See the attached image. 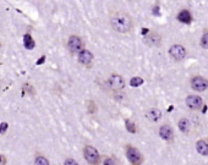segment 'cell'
Segmentation results:
<instances>
[{
    "label": "cell",
    "mask_w": 208,
    "mask_h": 165,
    "mask_svg": "<svg viewBox=\"0 0 208 165\" xmlns=\"http://www.w3.org/2000/svg\"><path fill=\"white\" fill-rule=\"evenodd\" d=\"M110 26L118 33H127L134 27L132 17L123 11H118L110 16Z\"/></svg>",
    "instance_id": "1"
},
{
    "label": "cell",
    "mask_w": 208,
    "mask_h": 165,
    "mask_svg": "<svg viewBox=\"0 0 208 165\" xmlns=\"http://www.w3.org/2000/svg\"><path fill=\"white\" fill-rule=\"evenodd\" d=\"M83 157L89 165H99L101 163V154L93 146H85L83 148Z\"/></svg>",
    "instance_id": "2"
},
{
    "label": "cell",
    "mask_w": 208,
    "mask_h": 165,
    "mask_svg": "<svg viewBox=\"0 0 208 165\" xmlns=\"http://www.w3.org/2000/svg\"><path fill=\"white\" fill-rule=\"evenodd\" d=\"M126 158L131 165H141L143 163V155L137 148L131 144L126 146Z\"/></svg>",
    "instance_id": "3"
},
{
    "label": "cell",
    "mask_w": 208,
    "mask_h": 165,
    "mask_svg": "<svg viewBox=\"0 0 208 165\" xmlns=\"http://www.w3.org/2000/svg\"><path fill=\"white\" fill-rule=\"evenodd\" d=\"M68 48H69V50L71 53H80V52H82L83 49H85V43H83V40H82V38L81 37H78V35H70L69 39H68Z\"/></svg>",
    "instance_id": "4"
},
{
    "label": "cell",
    "mask_w": 208,
    "mask_h": 165,
    "mask_svg": "<svg viewBox=\"0 0 208 165\" xmlns=\"http://www.w3.org/2000/svg\"><path fill=\"white\" fill-rule=\"evenodd\" d=\"M143 42L148 47H152V48H157V47H160L162 42H163V37L162 34L156 31H151L148 34L144 35L143 38Z\"/></svg>",
    "instance_id": "5"
},
{
    "label": "cell",
    "mask_w": 208,
    "mask_h": 165,
    "mask_svg": "<svg viewBox=\"0 0 208 165\" xmlns=\"http://www.w3.org/2000/svg\"><path fill=\"white\" fill-rule=\"evenodd\" d=\"M190 86L196 92H205L208 88V80L203 76H192L190 80Z\"/></svg>",
    "instance_id": "6"
},
{
    "label": "cell",
    "mask_w": 208,
    "mask_h": 165,
    "mask_svg": "<svg viewBox=\"0 0 208 165\" xmlns=\"http://www.w3.org/2000/svg\"><path fill=\"white\" fill-rule=\"evenodd\" d=\"M169 55L173 58L174 60L176 61H181L186 58L187 55V52H186V48L181 44H174L169 48Z\"/></svg>",
    "instance_id": "7"
},
{
    "label": "cell",
    "mask_w": 208,
    "mask_h": 165,
    "mask_svg": "<svg viewBox=\"0 0 208 165\" xmlns=\"http://www.w3.org/2000/svg\"><path fill=\"white\" fill-rule=\"evenodd\" d=\"M108 85H109V87H110L113 91L119 92V91H121V89L125 87V80H124V77H123L121 75L113 73V75L109 77V80H108Z\"/></svg>",
    "instance_id": "8"
},
{
    "label": "cell",
    "mask_w": 208,
    "mask_h": 165,
    "mask_svg": "<svg viewBox=\"0 0 208 165\" xmlns=\"http://www.w3.org/2000/svg\"><path fill=\"white\" fill-rule=\"evenodd\" d=\"M185 103H186V106L190 109V110H200L201 108H202V105H203V100L202 98L200 97V96H195V94H191V96H189L186 100H185Z\"/></svg>",
    "instance_id": "9"
},
{
    "label": "cell",
    "mask_w": 208,
    "mask_h": 165,
    "mask_svg": "<svg viewBox=\"0 0 208 165\" xmlns=\"http://www.w3.org/2000/svg\"><path fill=\"white\" fill-rule=\"evenodd\" d=\"M93 59H94L93 54H92L89 50H87V49H83L82 52H80V53H78V56H77L78 63L82 64V65L87 66V67H89V66L92 65Z\"/></svg>",
    "instance_id": "10"
},
{
    "label": "cell",
    "mask_w": 208,
    "mask_h": 165,
    "mask_svg": "<svg viewBox=\"0 0 208 165\" xmlns=\"http://www.w3.org/2000/svg\"><path fill=\"white\" fill-rule=\"evenodd\" d=\"M159 136L160 138H163L164 141L167 142H173L174 141V131H173V127L170 125H162L159 127Z\"/></svg>",
    "instance_id": "11"
},
{
    "label": "cell",
    "mask_w": 208,
    "mask_h": 165,
    "mask_svg": "<svg viewBox=\"0 0 208 165\" xmlns=\"http://www.w3.org/2000/svg\"><path fill=\"white\" fill-rule=\"evenodd\" d=\"M146 118L148 120L153 121V122H157V121H159L162 119V111L159 109H157V108H152V109L146 111Z\"/></svg>",
    "instance_id": "12"
},
{
    "label": "cell",
    "mask_w": 208,
    "mask_h": 165,
    "mask_svg": "<svg viewBox=\"0 0 208 165\" xmlns=\"http://www.w3.org/2000/svg\"><path fill=\"white\" fill-rule=\"evenodd\" d=\"M176 19H177V21H180L181 23H186V25H189V23L192 22V16H191V12H190L189 10H181V11L177 14Z\"/></svg>",
    "instance_id": "13"
},
{
    "label": "cell",
    "mask_w": 208,
    "mask_h": 165,
    "mask_svg": "<svg viewBox=\"0 0 208 165\" xmlns=\"http://www.w3.org/2000/svg\"><path fill=\"white\" fill-rule=\"evenodd\" d=\"M196 151L202 157H208V142L205 139H200L196 142Z\"/></svg>",
    "instance_id": "14"
},
{
    "label": "cell",
    "mask_w": 208,
    "mask_h": 165,
    "mask_svg": "<svg viewBox=\"0 0 208 165\" xmlns=\"http://www.w3.org/2000/svg\"><path fill=\"white\" fill-rule=\"evenodd\" d=\"M177 126H179V130L182 132L184 134H189L190 131H191V122L186 118L180 119L179 122H177Z\"/></svg>",
    "instance_id": "15"
},
{
    "label": "cell",
    "mask_w": 208,
    "mask_h": 165,
    "mask_svg": "<svg viewBox=\"0 0 208 165\" xmlns=\"http://www.w3.org/2000/svg\"><path fill=\"white\" fill-rule=\"evenodd\" d=\"M23 45H25V48L28 49V50H32L35 47V42L33 40V38H32V35H31L30 33H26V34L23 35Z\"/></svg>",
    "instance_id": "16"
},
{
    "label": "cell",
    "mask_w": 208,
    "mask_h": 165,
    "mask_svg": "<svg viewBox=\"0 0 208 165\" xmlns=\"http://www.w3.org/2000/svg\"><path fill=\"white\" fill-rule=\"evenodd\" d=\"M141 85H143V78L142 77H132L130 80V86L136 88V87H139Z\"/></svg>",
    "instance_id": "17"
},
{
    "label": "cell",
    "mask_w": 208,
    "mask_h": 165,
    "mask_svg": "<svg viewBox=\"0 0 208 165\" xmlns=\"http://www.w3.org/2000/svg\"><path fill=\"white\" fill-rule=\"evenodd\" d=\"M125 126H126V130L129 132H131V133H136V132H137L136 125H135L132 121H130V120H126V121H125Z\"/></svg>",
    "instance_id": "18"
},
{
    "label": "cell",
    "mask_w": 208,
    "mask_h": 165,
    "mask_svg": "<svg viewBox=\"0 0 208 165\" xmlns=\"http://www.w3.org/2000/svg\"><path fill=\"white\" fill-rule=\"evenodd\" d=\"M201 47L208 50V31H205L201 37Z\"/></svg>",
    "instance_id": "19"
},
{
    "label": "cell",
    "mask_w": 208,
    "mask_h": 165,
    "mask_svg": "<svg viewBox=\"0 0 208 165\" xmlns=\"http://www.w3.org/2000/svg\"><path fill=\"white\" fill-rule=\"evenodd\" d=\"M35 165H49V162H48V159L45 157L38 155L35 160Z\"/></svg>",
    "instance_id": "20"
},
{
    "label": "cell",
    "mask_w": 208,
    "mask_h": 165,
    "mask_svg": "<svg viewBox=\"0 0 208 165\" xmlns=\"http://www.w3.org/2000/svg\"><path fill=\"white\" fill-rule=\"evenodd\" d=\"M87 111H88L89 114H94V113L97 111V105H96V103H94L93 100H89V101L87 103Z\"/></svg>",
    "instance_id": "21"
},
{
    "label": "cell",
    "mask_w": 208,
    "mask_h": 165,
    "mask_svg": "<svg viewBox=\"0 0 208 165\" xmlns=\"http://www.w3.org/2000/svg\"><path fill=\"white\" fill-rule=\"evenodd\" d=\"M103 165H118V163L113 158H105L103 162Z\"/></svg>",
    "instance_id": "22"
},
{
    "label": "cell",
    "mask_w": 208,
    "mask_h": 165,
    "mask_svg": "<svg viewBox=\"0 0 208 165\" xmlns=\"http://www.w3.org/2000/svg\"><path fill=\"white\" fill-rule=\"evenodd\" d=\"M7 127H9L7 122H1V124H0V133H1V134L5 133L6 130H7Z\"/></svg>",
    "instance_id": "23"
},
{
    "label": "cell",
    "mask_w": 208,
    "mask_h": 165,
    "mask_svg": "<svg viewBox=\"0 0 208 165\" xmlns=\"http://www.w3.org/2000/svg\"><path fill=\"white\" fill-rule=\"evenodd\" d=\"M64 165H78V163H77L75 159H72V158H68V159L65 160Z\"/></svg>",
    "instance_id": "24"
},
{
    "label": "cell",
    "mask_w": 208,
    "mask_h": 165,
    "mask_svg": "<svg viewBox=\"0 0 208 165\" xmlns=\"http://www.w3.org/2000/svg\"><path fill=\"white\" fill-rule=\"evenodd\" d=\"M45 61V56L43 55V56H40V59L39 60H37V63H35V65H42L43 63Z\"/></svg>",
    "instance_id": "25"
},
{
    "label": "cell",
    "mask_w": 208,
    "mask_h": 165,
    "mask_svg": "<svg viewBox=\"0 0 208 165\" xmlns=\"http://www.w3.org/2000/svg\"><path fill=\"white\" fill-rule=\"evenodd\" d=\"M0 163H1V164H5V158H4L1 154H0Z\"/></svg>",
    "instance_id": "26"
}]
</instances>
